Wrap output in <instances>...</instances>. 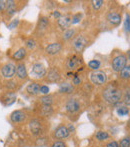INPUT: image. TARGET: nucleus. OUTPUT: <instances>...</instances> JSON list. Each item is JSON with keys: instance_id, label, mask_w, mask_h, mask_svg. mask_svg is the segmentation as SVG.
<instances>
[{"instance_id": "nucleus-38", "label": "nucleus", "mask_w": 130, "mask_h": 147, "mask_svg": "<svg viewBox=\"0 0 130 147\" xmlns=\"http://www.w3.org/2000/svg\"><path fill=\"white\" fill-rule=\"evenodd\" d=\"M51 147H67L66 143L64 141H61V140H57V141H54L52 143Z\"/></svg>"}, {"instance_id": "nucleus-14", "label": "nucleus", "mask_w": 130, "mask_h": 147, "mask_svg": "<svg viewBox=\"0 0 130 147\" xmlns=\"http://www.w3.org/2000/svg\"><path fill=\"white\" fill-rule=\"evenodd\" d=\"M48 27H49V18L46 17V16H41V17L39 18L38 22H37L35 32H36L37 35L41 36V35H43L46 32Z\"/></svg>"}, {"instance_id": "nucleus-11", "label": "nucleus", "mask_w": 130, "mask_h": 147, "mask_svg": "<svg viewBox=\"0 0 130 147\" xmlns=\"http://www.w3.org/2000/svg\"><path fill=\"white\" fill-rule=\"evenodd\" d=\"M111 65H112V69L115 72H120L127 65V56L124 54L117 55L116 57L112 59Z\"/></svg>"}, {"instance_id": "nucleus-43", "label": "nucleus", "mask_w": 130, "mask_h": 147, "mask_svg": "<svg viewBox=\"0 0 130 147\" xmlns=\"http://www.w3.org/2000/svg\"><path fill=\"white\" fill-rule=\"evenodd\" d=\"M53 16H54V18H56V20H58L60 17H62V14L59 11H54L53 12Z\"/></svg>"}, {"instance_id": "nucleus-17", "label": "nucleus", "mask_w": 130, "mask_h": 147, "mask_svg": "<svg viewBox=\"0 0 130 147\" xmlns=\"http://www.w3.org/2000/svg\"><path fill=\"white\" fill-rule=\"evenodd\" d=\"M27 54H28V50L25 48V47H19L16 51H14L13 54L11 55V59L13 61L17 62H23V60L27 57Z\"/></svg>"}, {"instance_id": "nucleus-2", "label": "nucleus", "mask_w": 130, "mask_h": 147, "mask_svg": "<svg viewBox=\"0 0 130 147\" xmlns=\"http://www.w3.org/2000/svg\"><path fill=\"white\" fill-rule=\"evenodd\" d=\"M8 120L13 126L23 125L29 120V113L26 109H16L9 114Z\"/></svg>"}, {"instance_id": "nucleus-15", "label": "nucleus", "mask_w": 130, "mask_h": 147, "mask_svg": "<svg viewBox=\"0 0 130 147\" xmlns=\"http://www.w3.org/2000/svg\"><path fill=\"white\" fill-rule=\"evenodd\" d=\"M45 81L48 83H57L61 80V73L56 68H51L47 71L45 76Z\"/></svg>"}, {"instance_id": "nucleus-10", "label": "nucleus", "mask_w": 130, "mask_h": 147, "mask_svg": "<svg viewBox=\"0 0 130 147\" xmlns=\"http://www.w3.org/2000/svg\"><path fill=\"white\" fill-rule=\"evenodd\" d=\"M87 45H88L87 38L85 36H83V35H78V36L74 37L73 41H72V47L78 53H81L86 48Z\"/></svg>"}, {"instance_id": "nucleus-40", "label": "nucleus", "mask_w": 130, "mask_h": 147, "mask_svg": "<svg viewBox=\"0 0 130 147\" xmlns=\"http://www.w3.org/2000/svg\"><path fill=\"white\" fill-rule=\"evenodd\" d=\"M40 94L42 95H48L49 94V87L46 85H41L40 87Z\"/></svg>"}, {"instance_id": "nucleus-24", "label": "nucleus", "mask_w": 130, "mask_h": 147, "mask_svg": "<svg viewBox=\"0 0 130 147\" xmlns=\"http://www.w3.org/2000/svg\"><path fill=\"white\" fill-rule=\"evenodd\" d=\"M73 91H74V86L71 83H68V82L61 83L58 89V92L61 93V94H72Z\"/></svg>"}, {"instance_id": "nucleus-30", "label": "nucleus", "mask_w": 130, "mask_h": 147, "mask_svg": "<svg viewBox=\"0 0 130 147\" xmlns=\"http://www.w3.org/2000/svg\"><path fill=\"white\" fill-rule=\"evenodd\" d=\"M25 48L27 50H33V49L36 47V41L34 40L33 38H28L25 40Z\"/></svg>"}, {"instance_id": "nucleus-3", "label": "nucleus", "mask_w": 130, "mask_h": 147, "mask_svg": "<svg viewBox=\"0 0 130 147\" xmlns=\"http://www.w3.org/2000/svg\"><path fill=\"white\" fill-rule=\"evenodd\" d=\"M27 127L30 134L34 137H42L43 131H44V126L42 124V121L39 118H31L28 120Z\"/></svg>"}, {"instance_id": "nucleus-8", "label": "nucleus", "mask_w": 130, "mask_h": 147, "mask_svg": "<svg viewBox=\"0 0 130 147\" xmlns=\"http://www.w3.org/2000/svg\"><path fill=\"white\" fill-rule=\"evenodd\" d=\"M90 80L96 86H102L106 84L107 82V75L104 71L101 70H96V71L91 72L90 74Z\"/></svg>"}, {"instance_id": "nucleus-42", "label": "nucleus", "mask_w": 130, "mask_h": 147, "mask_svg": "<svg viewBox=\"0 0 130 147\" xmlns=\"http://www.w3.org/2000/svg\"><path fill=\"white\" fill-rule=\"evenodd\" d=\"M105 147H119V144L116 141H110L109 143L106 144Z\"/></svg>"}, {"instance_id": "nucleus-35", "label": "nucleus", "mask_w": 130, "mask_h": 147, "mask_svg": "<svg viewBox=\"0 0 130 147\" xmlns=\"http://www.w3.org/2000/svg\"><path fill=\"white\" fill-rule=\"evenodd\" d=\"M119 147H130V137H125L121 139Z\"/></svg>"}, {"instance_id": "nucleus-27", "label": "nucleus", "mask_w": 130, "mask_h": 147, "mask_svg": "<svg viewBox=\"0 0 130 147\" xmlns=\"http://www.w3.org/2000/svg\"><path fill=\"white\" fill-rule=\"evenodd\" d=\"M119 77L124 80L130 79V65H126L120 72H119Z\"/></svg>"}, {"instance_id": "nucleus-4", "label": "nucleus", "mask_w": 130, "mask_h": 147, "mask_svg": "<svg viewBox=\"0 0 130 147\" xmlns=\"http://www.w3.org/2000/svg\"><path fill=\"white\" fill-rule=\"evenodd\" d=\"M15 72H16V64L12 63V62H6L0 68L1 76L5 80L15 78Z\"/></svg>"}, {"instance_id": "nucleus-39", "label": "nucleus", "mask_w": 130, "mask_h": 147, "mask_svg": "<svg viewBox=\"0 0 130 147\" xmlns=\"http://www.w3.org/2000/svg\"><path fill=\"white\" fill-rule=\"evenodd\" d=\"M18 23H19V20H18V19H14V20H12V21L10 22V23L8 24L7 26H8V28H9V29H14V28L17 27Z\"/></svg>"}, {"instance_id": "nucleus-20", "label": "nucleus", "mask_w": 130, "mask_h": 147, "mask_svg": "<svg viewBox=\"0 0 130 147\" xmlns=\"http://www.w3.org/2000/svg\"><path fill=\"white\" fill-rule=\"evenodd\" d=\"M40 87L41 85L38 82H30L25 88V91L27 94L31 95V96H37V95L40 94Z\"/></svg>"}, {"instance_id": "nucleus-7", "label": "nucleus", "mask_w": 130, "mask_h": 147, "mask_svg": "<svg viewBox=\"0 0 130 147\" xmlns=\"http://www.w3.org/2000/svg\"><path fill=\"white\" fill-rule=\"evenodd\" d=\"M81 103L77 98H70L65 103V110L70 115H75L80 112Z\"/></svg>"}, {"instance_id": "nucleus-18", "label": "nucleus", "mask_w": 130, "mask_h": 147, "mask_svg": "<svg viewBox=\"0 0 130 147\" xmlns=\"http://www.w3.org/2000/svg\"><path fill=\"white\" fill-rule=\"evenodd\" d=\"M2 87H3L4 90L14 91V92H16L20 87V84H19V81H18L16 78H13V79L4 80L3 83H2Z\"/></svg>"}, {"instance_id": "nucleus-37", "label": "nucleus", "mask_w": 130, "mask_h": 147, "mask_svg": "<svg viewBox=\"0 0 130 147\" xmlns=\"http://www.w3.org/2000/svg\"><path fill=\"white\" fill-rule=\"evenodd\" d=\"M81 83H82V80L78 75H75L73 78H72V84H73V85L78 86V85H80Z\"/></svg>"}, {"instance_id": "nucleus-26", "label": "nucleus", "mask_w": 130, "mask_h": 147, "mask_svg": "<svg viewBox=\"0 0 130 147\" xmlns=\"http://www.w3.org/2000/svg\"><path fill=\"white\" fill-rule=\"evenodd\" d=\"M75 33H76V30L74 29V28H68V29H66V30L63 31L62 39L64 41L70 40V39L74 38V36H75Z\"/></svg>"}, {"instance_id": "nucleus-41", "label": "nucleus", "mask_w": 130, "mask_h": 147, "mask_svg": "<svg viewBox=\"0 0 130 147\" xmlns=\"http://www.w3.org/2000/svg\"><path fill=\"white\" fill-rule=\"evenodd\" d=\"M5 6H6V1L0 0V13H4V11H5Z\"/></svg>"}, {"instance_id": "nucleus-31", "label": "nucleus", "mask_w": 130, "mask_h": 147, "mask_svg": "<svg viewBox=\"0 0 130 147\" xmlns=\"http://www.w3.org/2000/svg\"><path fill=\"white\" fill-rule=\"evenodd\" d=\"M116 112L119 116H126L129 113V108L126 106H121V107H119V108H117Z\"/></svg>"}, {"instance_id": "nucleus-22", "label": "nucleus", "mask_w": 130, "mask_h": 147, "mask_svg": "<svg viewBox=\"0 0 130 147\" xmlns=\"http://www.w3.org/2000/svg\"><path fill=\"white\" fill-rule=\"evenodd\" d=\"M37 110H38V113L40 116L43 117H47L50 116V115L53 114V108L52 106H47V105H39L37 107Z\"/></svg>"}, {"instance_id": "nucleus-34", "label": "nucleus", "mask_w": 130, "mask_h": 147, "mask_svg": "<svg viewBox=\"0 0 130 147\" xmlns=\"http://www.w3.org/2000/svg\"><path fill=\"white\" fill-rule=\"evenodd\" d=\"M123 101L127 106H130V89H127L123 96Z\"/></svg>"}, {"instance_id": "nucleus-33", "label": "nucleus", "mask_w": 130, "mask_h": 147, "mask_svg": "<svg viewBox=\"0 0 130 147\" xmlns=\"http://www.w3.org/2000/svg\"><path fill=\"white\" fill-rule=\"evenodd\" d=\"M91 3H92V7H93L94 10H99L102 7L104 1H102V0H93V1H91Z\"/></svg>"}, {"instance_id": "nucleus-23", "label": "nucleus", "mask_w": 130, "mask_h": 147, "mask_svg": "<svg viewBox=\"0 0 130 147\" xmlns=\"http://www.w3.org/2000/svg\"><path fill=\"white\" fill-rule=\"evenodd\" d=\"M107 20L110 24L112 25H119L121 22V16L120 14L116 13V12H110L107 14Z\"/></svg>"}, {"instance_id": "nucleus-45", "label": "nucleus", "mask_w": 130, "mask_h": 147, "mask_svg": "<svg viewBox=\"0 0 130 147\" xmlns=\"http://www.w3.org/2000/svg\"><path fill=\"white\" fill-rule=\"evenodd\" d=\"M128 58H129V60H130V53H129V56H128Z\"/></svg>"}, {"instance_id": "nucleus-13", "label": "nucleus", "mask_w": 130, "mask_h": 147, "mask_svg": "<svg viewBox=\"0 0 130 147\" xmlns=\"http://www.w3.org/2000/svg\"><path fill=\"white\" fill-rule=\"evenodd\" d=\"M20 10L18 8V2L15 0H7L6 1V6H5V11H4V15H5L6 19H10L16 12Z\"/></svg>"}, {"instance_id": "nucleus-16", "label": "nucleus", "mask_w": 130, "mask_h": 147, "mask_svg": "<svg viewBox=\"0 0 130 147\" xmlns=\"http://www.w3.org/2000/svg\"><path fill=\"white\" fill-rule=\"evenodd\" d=\"M70 132L68 130L67 126L64 125V124H61V125L57 126L55 128L54 132H53V136H54L55 139H66L67 137H69Z\"/></svg>"}, {"instance_id": "nucleus-32", "label": "nucleus", "mask_w": 130, "mask_h": 147, "mask_svg": "<svg viewBox=\"0 0 130 147\" xmlns=\"http://www.w3.org/2000/svg\"><path fill=\"white\" fill-rule=\"evenodd\" d=\"M82 13H80V12H78V13L74 14V15H72V19H71V25H74V24H77L79 23L80 21H81L82 19Z\"/></svg>"}, {"instance_id": "nucleus-21", "label": "nucleus", "mask_w": 130, "mask_h": 147, "mask_svg": "<svg viewBox=\"0 0 130 147\" xmlns=\"http://www.w3.org/2000/svg\"><path fill=\"white\" fill-rule=\"evenodd\" d=\"M71 19H72V16H70V15L62 16V17H60L57 20V25H58L61 29L66 30L71 25Z\"/></svg>"}, {"instance_id": "nucleus-25", "label": "nucleus", "mask_w": 130, "mask_h": 147, "mask_svg": "<svg viewBox=\"0 0 130 147\" xmlns=\"http://www.w3.org/2000/svg\"><path fill=\"white\" fill-rule=\"evenodd\" d=\"M39 104L41 105H47V106H52V104L54 103V98H53L52 95H42V96L39 97L38 99Z\"/></svg>"}, {"instance_id": "nucleus-9", "label": "nucleus", "mask_w": 130, "mask_h": 147, "mask_svg": "<svg viewBox=\"0 0 130 147\" xmlns=\"http://www.w3.org/2000/svg\"><path fill=\"white\" fill-rule=\"evenodd\" d=\"M15 78L19 82H25L28 80L29 75H28V71L26 65L24 62H19L16 63V72H15Z\"/></svg>"}, {"instance_id": "nucleus-19", "label": "nucleus", "mask_w": 130, "mask_h": 147, "mask_svg": "<svg viewBox=\"0 0 130 147\" xmlns=\"http://www.w3.org/2000/svg\"><path fill=\"white\" fill-rule=\"evenodd\" d=\"M61 50H62V45L59 42L50 43V44H48L45 47V52H46V54L51 55V56L58 54Z\"/></svg>"}, {"instance_id": "nucleus-36", "label": "nucleus", "mask_w": 130, "mask_h": 147, "mask_svg": "<svg viewBox=\"0 0 130 147\" xmlns=\"http://www.w3.org/2000/svg\"><path fill=\"white\" fill-rule=\"evenodd\" d=\"M124 29L127 33H130V16L129 15H126V18H125Z\"/></svg>"}, {"instance_id": "nucleus-29", "label": "nucleus", "mask_w": 130, "mask_h": 147, "mask_svg": "<svg viewBox=\"0 0 130 147\" xmlns=\"http://www.w3.org/2000/svg\"><path fill=\"white\" fill-rule=\"evenodd\" d=\"M100 61L99 60H96V59H93V60H90L89 62H88V67L90 68V69H92L93 71H96V70H98L99 68H100Z\"/></svg>"}, {"instance_id": "nucleus-28", "label": "nucleus", "mask_w": 130, "mask_h": 147, "mask_svg": "<svg viewBox=\"0 0 130 147\" xmlns=\"http://www.w3.org/2000/svg\"><path fill=\"white\" fill-rule=\"evenodd\" d=\"M95 137H96V139H97L98 141H104V140H107L109 138V134H108V132L100 130V131L96 132Z\"/></svg>"}, {"instance_id": "nucleus-1", "label": "nucleus", "mask_w": 130, "mask_h": 147, "mask_svg": "<svg viewBox=\"0 0 130 147\" xmlns=\"http://www.w3.org/2000/svg\"><path fill=\"white\" fill-rule=\"evenodd\" d=\"M102 96L106 102L114 105L120 102L123 94H122V91L119 88L110 85V86H107V87L103 90Z\"/></svg>"}, {"instance_id": "nucleus-5", "label": "nucleus", "mask_w": 130, "mask_h": 147, "mask_svg": "<svg viewBox=\"0 0 130 147\" xmlns=\"http://www.w3.org/2000/svg\"><path fill=\"white\" fill-rule=\"evenodd\" d=\"M16 98H17V94L14 91L3 90L2 92H0V103L4 107L11 106L12 104H14L16 102Z\"/></svg>"}, {"instance_id": "nucleus-6", "label": "nucleus", "mask_w": 130, "mask_h": 147, "mask_svg": "<svg viewBox=\"0 0 130 147\" xmlns=\"http://www.w3.org/2000/svg\"><path fill=\"white\" fill-rule=\"evenodd\" d=\"M47 69L44 66V64L40 63V62H36V63L32 64L31 66V71H30V75L34 79H42L46 76Z\"/></svg>"}, {"instance_id": "nucleus-44", "label": "nucleus", "mask_w": 130, "mask_h": 147, "mask_svg": "<svg viewBox=\"0 0 130 147\" xmlns=\"http://www.w3.org/2000/svg\"><path fill=\"white\" fill-rule=\"evenodd\" d=\"M67 128H68V130H69L70 133H72V132L75 131V128H74V126L72 125V124H70V125H68V126H67Z\"/></svg>"}, {"instance_id": "nucleus-12", "label": "nucleus", "mask_w": 130, "mask_h": 147, "mask_svg": "<svg viewBox=\"0 0 130 147\" xmlns=\"http://www.w3.org/2000/svg\"><path fill=\"white\" fill-rule=\"evenodd\" d=\"M83 64V60L81 57L77 54H72L69 56L66 61V67L70 70V71H74V70L78 69L80 66Z\"/></svg>"}]
</instances>
